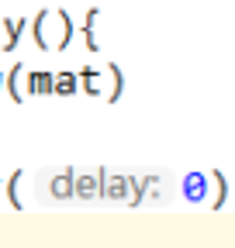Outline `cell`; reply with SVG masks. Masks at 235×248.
Masks as SVG:
<instances>
[{
	"label": "cell",
	"mask_w": 235,
	"mask_h": 248,
	"mask_svg": "<svg viewBox=\"0 0 235 248\" xmlns=\"http://www.w3.org/2000/svg\"><path fill=\"white\" fill-rule=\"evenodd\" d=\"M107 73H111V79H114V86H111V93H107V104H118V100H121V93H125V73H121L118 62H107Z\"/></svg>",
	"instance_id": "obj_12"
},
{
	"label": "cell",
	"mask_w": 235,
	"mask_h": 248,
	"mask_svg": "<svg viewBox=\"0 0 235 248\" xmlns=\"http://www.w3.org/2000/svg\"><path fill=\"white\" fill-rule=\"evenodd\" d=\"M21 76H24V66L17 62V66L7 73V93H11V100H14V104H24V90L17 86V79H21Z\"/></svg>",
	"instance_id": "obj_13"
},
{
	"label": "cell",
	"mask_w": 235,
	"mask_h": 248,
	"mask_svg": "<svg viewBox=\"0 0 235 248\" xmlns=\"http://www.w3.org/2000/svg\"><path fill=\"white\" fill-rule=\"evenodd\" d=\"M101 17V7H90V11H86V17H83V42H86V48H90V52H97L101 48V42H97V31H94V21Z\"/></svg>",
	"instance_id": "obj_9"
},
{
	"label": "cell",
	"mask_w": 235,
	"mask_h": 248,
	"mask_svg": "<svg viewBox=\"0 0 235 248\" xmlns=\"http://www.w3.org/2000/svg\"><path fill=\"white\" fill-rule=\"evenodd\" d=\"M24 28H32V21H28V17H4V31H7V35H4V52H14V48H17Z\"/></svg>",
	"instance_id": "obj_6"
},
{
	"label": "cell",
	"mask_w": 235,
	"mask_h": 248,
	"mask_svg": "<svg viewBox=\"0 0 235 248\" xmlns=\"http://www.w3.org/2000/svg\"><path fill=\"white\" fill-rule=\"evenodd\" d=\"M45 24H49V11H38V14L32 17V38H35V45H38L42 52H52V42H49V35H45Z\"/></svg>",
	"instance_id": "obj_7"
},
{
	"label": "cell",
	"mask_w": 235,
	"mask_h": 248,
	"mask_svg": "<svg viewBox=\"0 0 235 248\" xmlns=\"http://www.w3.org/2000/svg\"><path fill=\"white\" fill-rule=\"evenodd\" d=\"M208 179H211V172L204 176V172H187L184 176V197L190 200V203H201V200H208Z\"/></svg>",
	"instance_id": "obj_4"
},
{
	"label": "cell",
	"mask_w": 235,
	"mask_h": 248,
	"mask_svg": "<svg viewBox=\"0 0 235 248\" xmlns=\"http://www.w3.org/2000/svg\"><path fill=\"white\" fill-rule=\"evenodd\" d=\"M4 35H7V31H4V17H0V45H4Z\"/></svg>",
	"instance_id": "obj_15"
},
{
	"label": "cell",
	"mask_w": 235,
	"mask_h": 248,
	"mask_svg": "<svg viewBox=\"0 0 235 248\" xmlns=\"http://www.w3.org/2000/svg\"><path fill=\"white\" fill-rule=\"evenodd\" d=\"M132 193H135V176H121L114 172L104 179V200H114V203H132Z\"/></svg>",
	"instance_id": "obj_2"
},
{
	"label": "cell",
	"mask_w": 235,
	"mask_h": 248,
	"mask_svg": "<svg viewBox=\"0 0 235 248\" xmlns=\"http://www.w3.org/2000/svg\"><path fill=\"white\" fill-rule=\"evenodd\" d=\"M104 179H107V169H90V172H76V197L80 200H97L104 197Z\"/></svg>",
	"instance_id": "obj_1"
},
{
	"label": "cell",
	"mask_w": 235,
	"mask_h": 248,
	"mask_svg": "<svg viewBox=\"0 0 235 248\" xmlns=\"http://www.w3.org/2000/svg\"><path fill=\"white\" fill-rule=\"evenodd\" d=\"M4 83H7V76H4V73H0V90H4Z\"/></svg>",
	"instance_id": "obj_16"
},
{
	"label": "cell",
	"mask_w": 235,
	"mask_h": 248,
	"mask_svg": "<svg viewBox=\"0 0 235 248\" xmlns=\"http://www.w3.org/2000/svg\"><path fill=\"white\" fill-rule=\"evenodd\" d=\"M17 179H21V172H11V179H7V197H11V203L21 210V197H17Z\"/></svg>",
	"instance_id": "obj_14"
},
{
	"label": "cell",
	"mask_w": 235,
	"mask_h": 248,
	"mask_svg": "<svg viewBox=\"0 0 235 248\" xmlns=\"http://www.w3.org/2000/svg\"><path fill=\"white\" fill-rule=\"evenodd\" d=\"M55 17H59V45H55V52H66L73 35H76V28H73V17L66 11H55Z\"/></svg>",
	"instance_id": "obj_8"
},
{
	"label": "cell",
	"mask_w": 235,
	"mask_h": 248,
	"mask_svg": "<svg viewBox=\"0 0 235 248\" xmlns=\"http://www.w3.org/2000/svg\"><path fill=\"white\" fill-rule=\"evenodd\" d=\"M76 90H80L76 73H55V97H73Z\"/></svg>",
	"instance_id": "obj_11"
},
{
	"label": "cell",
	"mask_w": 235,
	"mask_h": 248,
	"mask_svg": "<svg viewBox=\"0 0 235 248\" xmlns=\"http://www.w3.org/2000/svg\"><path fill=\"white\" fill-rule=\"evenodd\" d=\"M24 93H42V97H52V93H55V76L52 73H42V69H32V73H28Z\"/></svg>",
	"instance_id": "obj_5"
},
{
	"label": "cell",
	"mask_w": 235,
	"mask_h": 248,
	"mask_svg": "<svg viewBox=\"0 0 235 248\" xmlns=\"http://www.w3.org/2000/svg\"><path fill=\"white\" fill-rule=\"evenodd\" d=\"M49 190H52L55 200H73V197H76V169L66 166L63 172H55L52 183H49Z\"/></svg>",
	"instance_id": "obj_3"
},
{
	"label": "cell",
	"mask_w": 235,
	"mask_h": 248,
	"mask_svg": "<svg viewBox=\"0 0 235 248\" xmlns=\"http://www.w3.org/2000/svg\"><path fill=\"white\" fill-rule=\"evenodd\" d=\"M80 86L90 93V97H101V93H104V86H101V73H97L94 66H83V69H80Z\"/></svg>",
	"instance_id": "obj_10"
}]
</instances>
